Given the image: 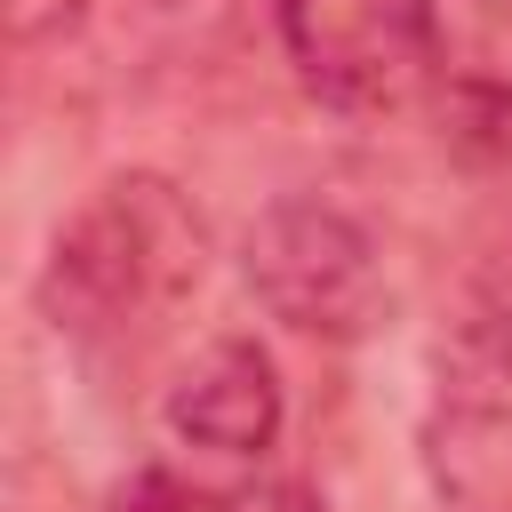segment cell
<instances>
[{"mask_svg": "<svg viewBox=\"0 0 512 512\" xmlns=\"http://www.w3.org/2000/svg\"><path fill=\"white\" fill-rule=\"evenodd\" d=\"M208 272V224L168 176H112L48 248L40 312L56 336L112 344L160 328Z\"/></svg>", "mask_w": 512, "mask_h": 512, "instance_id": "obj_1", "label": "cell"}, {"mask_svg": "<svg viewBox=\"0 0 512 512\" xmlns=\"http://www.w3.org/2000/svg\"><path fill=\"white\" fill-rule=\"evenodd\" d=\"M240 272L272 320L320 344H360L392 312L384 248L328 200H272L240 240Z\"/></svg>", "mask_w": 512, "mask_h": 512, "instance_id": "obj_2", "label": "cell"}, {"mask_svg": "<svg viewBox=\"0 0 512 512\" xmlns=\"http://www.w3.org/2000/svg\"><path fill=\"white\" fill-rule=\"evenodd\" d=\"M280 40L304 96L344 120H400L440 88L432 0H280Z\"/></svg>", "mask_w": 512, "mask_h": 512, "instance_id": "obj_3", "label": "cell"}, {"mask_svg": "<svg viewBox=\"0 0 512 512\" xmlns=\"http://www.w3.org/2000/svg\"><path fill=\"white\" fill-rule=\"evenodd\" d=\"M432 480L464 504H512V280H496L440 344Z\"/></svg>", "mask_w": 512, "mask_h": 512, "instance_id": "obj_4", "label": "cell"}, {"mask_svg": "<svg viewBox=\"0 0 512 512\" xmlns=\"http://www.w3.org/2000/svg\"><path fill=\"white\" fill-rule=\"evenodd\" d=\"M168 432L208 456H264L280 440V376L248 336H216L168 392Z\"/></svg>", "mask_w": 512, "mask_h": 512, "instance_id": "obj_5", "label": "cell"}, {"mask_svg": "<svg viewBox=\"0 0 512 512\" xmlns=\"http://www.w3.org/2000/svg\"><path fill=\"white\" fill-rule=\"evenodd\" d=\"M104 512H184V496H176V480H168L160 464H136V472L104 496Z\"/></svg>", "mask_w": 512, "mask_h": 512, "instance_id": "obj_6", "label": "cell"}, {"mask_svg": "<svg viewBox=\"0 0 512 512\" xmlns=\"http://www.w3.org/2000/svg\"><path fill=\"white\" fill-rule=\"evenodd\" d=\"M216 512H328L304 480H248V488H232Z\"/></svg>", "mask_w": 512, "mask_h": 512, "instance_id": "obj_7", "label": "cell"}]
</instances>
